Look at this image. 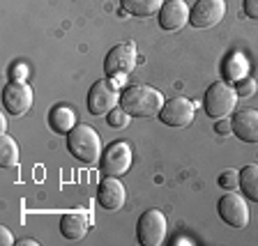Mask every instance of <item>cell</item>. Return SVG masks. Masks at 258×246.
Returning <instances> with one entry per match:
<instances>
[{"mask_svg": "<svg viewBox=\"0 0 258 246\" xmlns=\"http://www.w3.org/2000/svg\"><path fill=\"white\" fill-rule=\"evenodd\" d=\"M134 67H136L134 42H122V44H118V46H113L111 51H108L106 60H104V74H106L108 78H113V76L122 78V76L132 74Z\"/></svg>", "mask_w": 258, "mask_h": 246, "instance_id": "6", "label": "cell"}, {"mask_svg": "<svg viewBox=\"0 0 258 246\" xmlns=\"http://www.w3.org/2000/svg\"><path fill=\"white\" fill-rule=\"evenodd\" d=\"M164 104H166L164 95L150 86H129L120 95V106L132 118H152V115H159Z\"/></svg>", "mask_w": 258, "mask_h": 246, "instance_id": "1", "label": "cell"}, {"mask_svg": "<svg viewBox=\"0 0 258 246\" xmlns=\"http://www.w3.org/2000/svg\"><path fill=\"white\" fill-rule=\"evenodd\" d=\"M0 244H5V246L14 244V237H12V232L7 230V228H3V230H0Z\"/></svg>", "mask_w": 258, "mask_h": 246, "instance_id": "25", "label": "cell"}, {"mask_svg": "<svg viewBox=\"0 0 258 246\" xmlns=\"http://www.w3.org/2000/svg\"><path fill=\"white\" fill-rule=\"evenodd\" d=\"M48 124L58 134H70L76 127V111L70 106H53L48 113Z\"/></svg>", "mask_w": 258, "mask_h": 246, "instance_id": "16", "label": "cell"}, {"mask_svg": "<svg viewBox=\"0 0 258 246\" xmlns=\"http://www.w3.org/2000/svg\"><path fill=\"white\" fill-rule=\"evenodd\" d=\"M224 78L228 80V83H237V80H242L244 76L249 74V62H247V58L242 53H231L228 58L224 60Z\"/></svg>", "mask_w": 258, "mask_h": 246, "instance_id": "17", "label": "cell"}, {"mask_svg": "<svg viewBox=\"0 0 258 246\" xmlns=\"http://www.w3.org/2000/svg\"><path fill=\"white\" fill-rule=\"evenodd\" d=\"M67 147L74 159H79L81 163H88V166L97 163L102 156V138L88 124H76L67 134Z\"/></svg>", "mask_w": 258, "mask_h": 246, "instance_id": "2", "label": "cell"}, {"mask_svg": "<svg viewBox=\"0 0 258 246\" xmlns=\"http://www.w3.org/2000/svg\"><path fill=\"white\" fill-rule=\"evenodd\" d=\"M189 21V7L184 0H166L159 10V26L161 30L175 32L184 28Z\"/></svg>", "mask_w": 258, "mask_h": 246, "instance_id": "12", "label": "cell"}, {"mask_svg": "<svg viewBox=\"0 0 258 246\" xmlns=\"http://www.w3.org/2000/svg\"><path fill=\"white\" fill-rule=\"evenodd\" d=\"M168 237V221L161 209H145L136 225V239L143 246H161Z\"/></svg>", "mask_w": 258, "mask_h": 246, "instance_id": "4", "label": "cell"}, {"mask_svg": "<svg viewBox=\"0 0 258 246\" xmlns=\"http://www.w3.org/2000/svg\"><path fill=\"white\" fill-rule=\"evenodd\" d=\"M226 16L224 0H199L189 10V23L194 28H212Z\"/></svg>", "mask_w": 258, "mask_h": 246, "instance_id": "11", "label": "cell"}, {"mask_svg": "<svg viewBox=\"0 0 258 246\" xmlns=\"http://www.w3.org/2000/svg\"><path fill=\"white\" fill-rule=\"evenodd\" d=\"M256 88H258V83L251 78V76H244L242 80H237V83H235V92L240 97H244V99L256 95Z\"/></svg>", "mask_w": 258, "mask_h": 246, "instance_id": "22", "label": "cell"}, {"mask_svg": "<svg viewBox=\"0 0 258 246\" xmlns=\"http://www.w3.org/2000/svg\"><path fill=\"white\" fill-rule=\"evenodd\" d=\"M16 163H19V145L12 136L3 134V138H0V166L14 168Z\"/></svg>", "mask_w": 258, "mask_h": 246, "instance_id": "20", "label": "cell"}, {"mask_svg": "<svg viewBox=\"0 0 258 246\" xmlns=\"http://www.w3.org/2000/svg\"><path fill=\"white\" fill-rule=\"evenodd\" d=\"M173 244H191V241H189L187 237H177V239L173 241Z\"/></svg>", "mask_w": 258, "mask_h": 246, "instance_id": "27", "label": "cell"}, {"mask_svg": "<svg viewBox=\"0 0 258 246\" xmlns=\"http://www.w3.org/2000/svg\"><path fill=\"white\" fill-rule=\"evenodd\" d=\"M237 99H240V95H237L235 88L228 80H215L205 90V97H203L205 113L215 120H224L226 115H231L235 111Z\"/></svg>", "mask_w": 258, "mask_h": 246, "instance_id": "3", "label": "cell"}, {"mask_svg": "<svg viewBox=\"0 0 258 246\" xmlns=\"http://www.w3.org/2000/svg\"><path fill=\"white\" fill-rule=\"evenodd\" d=\"M88 225H90V221H88L86 214H79V212H72V214H62L60 216V232H62L64 239L70 241H79L86 237L88 232Z\"/></svg>", "mask_w": 258, "mask_h": 246, "instance_id": "15", "label": "cell"}, {"mask_svg": "<svg viewBox=\"0 0 258 246\" xmlns=\"http://www.w3.org/2000/svg\"><path fill=\"white\" fill-rule=\"evenodd\" d=\"M32 88L28 86L26 80H10L3 90V108H5L10 115L19 118V115H26L32 106Z\"/></svg>", "mask_w": 258, "mask_h": 246, "instance_id": "7", "label": "cell"}, {"mask_svg": "<svg viewBox=\"0 0 258 246\" xmlns=\"http://www.w3.org/2000/svg\"><path fill=\"white\" fill-rule=\"evenodd\" d=\"M120 95L122 92H118L115 83H111L108 78L95 80L88 92V111L92 115H108L120 104Z\"/></svg>", "mask_w": 258, "mask_h": 246, "instance_id": "5", "label": "cell"}, {"mask_svg": "<svg viewBox=\"0 0 258 246\" xmlns=\"http://www.w3.org/2000/svg\"><path fill=\"white\" fill-rule=\"evenodd\" d=\"M231 127H233V134H235L240 140L258 145V111L256 108L237 111L231 120Z\"/></svg>", "mask_w": 258, "mask_h": 246, "instance_id": "14", "label": "cell"}, {"mask_svg": "<svg viewBox=\"0 0 258 246\" xmlns=\"http://www.w3.org/2000/svg\"><path fill=\"white\" fill-rule=\"evenodd\" d=\"M240 189H242V193H244L249 200L258 203V166H256V163L242 168V173H240Z\"/></svg>", "mask_w": 258, "mask_h": 246, "instance_id": "19", "label": "cell"}, {"mask_svg": "<svg viewBox=\"0 0 258 246\" xmlns=\"http://www.w3.org/2000/svg\"><path fill=\"white\" fill-rule=\"evenodd\" d=\"M129 118H132V115H129V113L124 111L122 106H120V108L115 106L111 113H108V118H106V120H108V124H111L113 129H124V127L129 124Z\"/></svg>", "mask_w": 258, "mask_h": 246, "instance_id": "21", "label": "cell"}, {"mask_svg": "<svg viewBox=\"0 0 258 246\" xmlns=\"http://www.w3.org/2000/svg\"><path fill=\"white\" fill-rule=\"evenodd\" d=\"M124 198H127V191L124 187L118 182V177L106 175V180L99 182V189H97V203L102 205L108 212H115L124 205Z\"/></svg>", "mask_w": 258, "mask_h": 246, "instance_id": "13", "label": "cell"}, {"mask_svg": "<svg viewBox=\"0 0 258 246\" xmlns=\"http://www.w3.org/2000/svg\"><path fill=\"white\" fill-rule=\"evenodd\" d=\"M194 115H196V108H194V102H189L187 97H171L159 111L161 122L175 129L189 127L194 122Z\"/></svg>", "mask_w": 258, "mask_h": 246, "instance_id": "8", "label": "cell"}, {"mask_svg": "<svg viewBox=\"0 0 258 246\" xmlns=\"http://www.w3.org/2000/svg\"><path fill=\"white\" fill-rule=\"evenodd\" d=\"M21 246H37V241H35V239H23Z\"/></svg>", "mask_w": 258, "mask_h": 246, "instance_id": "28", "label": "cell"}, {"mask_svg": "<svg viewBox=\"0 0 258 246\" xmlns=\"http://www.w3.org/2000/svg\"><path fill=\"white\" fill-rule=\"evenodd\" d=\"M244 14L258 21V0H244Z\"/></svg>", "mask_w": 258, "mask_h": 246, "instance_id": "24", "label": "cell"}, {"mask_svg": "<svg viewBox=\"0 0 258 246\" xmlns=\"http://www.w3.org/2000/svg\"><path fill=\"white\" fill-rule=\"evenodd\" d=\"M219 187L221 189H228V191L237 189V187H240V173H237V171H224L219 175Z\"/></svg>", "mask_w": 258, "mask_h": 246, "instance_id": "23", "label": "cell"}, {"mask_svg": "<svg viewBox=\"0 0 258 246\" xmlns=\"http://www.w3.org/2000/svg\"><path fill=\"white\" fill-rule=\"evenodd\" d=\"M217 212L233 228H247V223H249V205L235 191L221 196L219 203H217Z\"/></svg>", "mask_w": 258, "mask_h": 246, "instance_id": "9", "label": "cell"}, {"mask_svg": "<svg viewBox=\"0 0 258 246\" xmlns=\"http://www.w3.org/2000/svg\"><path fill=\"white\" fill-rule=\"evenodd\" d=\"M217 134H228V131H233V127L228 122H217Z\"/></svg>", "mask_w": 258, "mask_h": 246, "instance_id": "26", "label": "cell"}, {"mask_svg": "<svg viewBox=\"0 0 258 246\" xmlns=\"http://www.w3.org/2000/svg\"><path fill=\"white\" fill-rule=\"evenodd\" d=\"M0 129H3V134H5V129H7V120L5 118H0Z\"/></svg>", "mask_w": 258, "mask_h": 246, "instance_id": "29", "label": "cell"}, {"mask_svg": "<svg viewBox=\"0 0 258 246\" xmlns=\"http://www.w3.org/2000/svg\"><path fill=\"white\" fill-rule=\"evenodd\" d=\"M161 5H164V0H122V12L145 19V16L157 14Z\"/></svg>", "mask_w": 258, "mask_h": 246, "instance_id": "18", "label": "cell"}, {"mask_svg": "<svg viewBox=\"0 0 258 246\" xmlns=\"http://www.w3.org/2000/svg\"><path fill=\"white\" fill-rule=\"evenodd\" d=\"M129 166H132V145L124 140H115L108 145L102 154V171L106 175L120 177L129 171Z\"/></svg>", "mask_w": 258, "mask_h": 246, "instance_id": "10", "label": "cell"}]
</instances>
